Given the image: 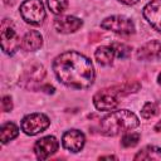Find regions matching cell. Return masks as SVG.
<instances>
[{
	"label": "cell",
	"mask_w": 161,
	"mask_h": 161,
	"mask_svg": "<svg viewBox=\"0 0 161 161\" xmlns=\"http://www.w3.org/2000/svg\"><path fill=\"white\" fill-rule=\"evenodd\" d=\"M53 70L60 83L74 89L89 88L94 80L92 62L74 50L59 54L53 62Z\"/></svg>",
	"instance_id": "6da1fadb"
},
{
	"label": "cell",
	"mask_w": 161,
	"mask_h": 161,
	"mask_svg": "<svg viewBox=\"0 0 161 161\" xmlns=\"http://www.w3.org/2000/svg\"><path fill=\"white\" fill-rule=\"evenodd\" d=\"M138 125L140 121L133 112L128 109H119L111 112L102 118L101 131L106 136H117L138 127Z\"/></svg>",
	"instance_id": "7a4b0ae2"
},
{
	"label": "cell",
	"mask_w": 161,
	"mask_h": 161,
	"mask_svg": "<svg viewBox=\"0 0 161 161\" xmlns=\"http://www.w3.org/2000/svg\"><path fill=\"white\" fill-rule=\"evenodd\" d=\"M0 38H1V48L5 54L14 55L18 49L21 47L20 38L18 35L16 28L10 19H4L0 25Z\"/></svg>",
	"instance_id": "3957f363"
},
{
	"label": "cell",
	"mask_w": 161,
	"mask_h": 161,
	"mask_svg": "<svg viewBox=\"0 0 161 161\" xmlns=\"http://www.w3.org/2000/svg\"><path fill=\"white\" fill-rule=\"evenodd\" d=\"M20 15L30 25H40L45 19V9L42 0H24L20 5Z\"/></svg>",
	"instance_id": "277c9868"
},
{
	"label": "cell",
	"mask_w": 161,
	"mask_h": 161,
	"mask_svg": "<svg viewBox=\"0 0 161 161\" xmlns=\"http://www.w3.org/2000/svg\"><path fill=\"white\" fill-rule=\"evenodd\" d=\"M101 28L121 35H131L135 33L133 21L130 18L123 15H112L103 19L101 21Z\"/></svg>",
	"instance_id": "5b68a950"
},
{
	"label": "cell",
	"mask_w": 161,
	"mask_h": 161,
	"mask_svg": "<svg viewBox=\"0 0 161 161\" xmlns=\"http://www.w3.org/2000/svg\"><path fill=\"white\" fill-rule=\"evenodd\" d=\"M50 125V119L44 113H30L21 119V131L28 136H35L45 131Z\"/></svg>",
	"instance_id": "8992f818"
},
{
	"label": "cell",
	"mask_w": 161,
	"mask_h": 161,
	"mask_svg": "<svg viewBox=\"0 0 161 161\" xmlns=\"http://www.w3.org/2000/svg\"><path fill=\"white\" fill-rule=\"evenodd\" d=\"M118 97L119 94L114 87L104 88L93 96V104L98 111H112L119 104Z\"/></svg>",
	"instance_id": "52a82bcc"
},
{
	"label": "cell",
	"mask_w": 161,
	"mask_h": 161,
	"mask_svg": "<svg viewBox=\"0 0 161 161\" xmlns=\"http://www.w3.org/2000/svg\"><path fill=\"white\" fill-rule=\"evenodd\" d=\"M59 142L54 136H45L38 140L34 145V152L39 160H47L58 151Z\"/></svg>",
	"instance_id": "ba28073f"
},
{
	"label": "cell",
	"mask_w": 161,
	"mask_h": 161,
	"mask_svg": "<svg viewBox=\"0 0 161 161\" xmlns=\"http://www.w3.org/2000/svg\"><path fill=\"white\" fill-rule=\"evenodd\" d=\"M86 143L84 135L78 130L65 131L62 136V145L65 150L70 152H79Z\"/></svg>",
	"instance_id": "9c48e42d"
},
{
	"label": "cell",
	"mask_w": 161,
	"mask_h": 161,
	"mask_svg": "<svg viewBox=\"0 0 161 161\" xmlns=\"http://www.w3.org/2000/svg\"><path fill=\"white\" fill-rule=\"evenodd\" d=\"M45 77V69L43 65L40 64H34L30 65V68H28L23 77H21V84L25 88H30V89H35L36 86L39 84V82H42Z\"/></svg>",
	"instance_id": "30bf717a"
},
{
	"label": "cell",
	"mask_w": 161,
	"mask_h": 161,
	"mask_svg": "<svg viewBox=\"0 0 161 161\" xmlns=\"http://www.w3.org/2000/svg\"><path fill=\"white\" fill-rule=\"evenodd\" d=\"M143 16L155 30L161 33V0H151L146 4Z\"/></svg>",
	"instance_id": "8fae6325"
},
{
	"label": "cell",
	"mask_w": 161,
	"mask_h": 161,
	"mask_svg": "<svg viewBox=\"0 0 161 161\" xmlns=\"http://www.w3.org/2000/svg\"><path fill=\"white\" fill-rule=\"evenodd\" d=\"M83 25V21L79 18L75 16H59L54 20V29L58 33L62 34H70L80 29Z\"/></svg>",
	"instance_id": "7c38bea8"
},
{
	"label": "cell",
	"mask_w": 161,
	"mask_h": 161,
	"mask_svg": "<svg viewBox=\"0 0 161 161\" xmlns=\"http://www.w3.org/2000/svg\"><path fill=\"white\" fill-rule=\"evenodd\" d=\"M138 60H156L161 58V43L158 40H150L143 44L136 53Z\"/></svg>",
	"instance_id": "4fadbf2b"
},
{
	"label": "cell",
	"mask_w": 161,
	"mask_h": 161,
	"mask_svg": "<svg viewBox=\"0 0 161 161\" xmlns=\"http://www.w3.org/2000/svg\"><path fill=\"white\" fill-rule=\"evenodd\" d=\"M43 45V36L36 30H29L21 39V48L26 52L38 50Z\"/></svg>",
	"instance_id": "5bb4252c"
},
{
	"label": "cell",
	"mask_w": 161,
	"mask_h": 161,
	"mask_svg": "<svg viewBox=\"0 0 161 161\" xmlns=\"http://www.w3.org/2000/svg\"><path fill=\"white\" fill-rule=\"evenodd\" d=\"M116 54L112 45H102L94 52V58L101 65H111Z\"/></svg>",
	"instance_id": "9a60e30c"
},
{
	"label": "cell",
	"mask_w": 161,
	"mask_h": 161,
	"mask_svg": "<svg viewBox=\"0 0 161 161\" xmlns=\"http://www.w3.org/2000/svg\"><path fill=\"white\" fill-rule=\"evenodd\" d=\"M136 161L138 160H146V161H161V148L157 147V146H152V145H148V146H145L143 148H141L136 156L133 157Z\"/></svg>",
	"instance_id": "2e32d148"
},
{
	"label": "cell",
	"mask_w": 161,
	"mask_h": 161,
	"mask_svg": "<svg viewBox=\"0 0 161 161\" xmlns=\"http://www.w3.org/2000/svg\"><path fill=\"white\" fill-rule=\"evenodd\" d=\"M19 135V128L13 122H6L0 128V141L1 143H8L9 141L14 140Z\"/></svg>",
	"instance_id": "e0dca14e"
},
{
	"label": "cell",
	"mask_w": 161,
	"mask_h": 161,
	"mask_svg": "<svg viewBox=\"0 0 161 161\" xmlns=\"http://www.w3.org/2000/svg\"><path fill=\"white\" fill-rule=\"evenodd\" d=\"M48 8L55 15H60L68 8V0H47Z\"/></svg>",
	"instance_id": "ac0fdd59"
},
{
	"label": "cell",
	"mask_w": 161,
	"mask_h": 161,
	"mask_svg": "<svg viewBox=\"0 0 161 161\" xmlns=\"http://www.w3.org/2000/svg\"><path fill=\"white\" fill-rule=\"evenodd\" d=\"M111 45H112L117 58L125 59L131 54V47H128V45H126L123 43H112Z\"/></svg>",
	"instance_id": "d6986e66"
},
{
	"label": "cell",
	"mask_w": 161,
	"mask_h": 161,
	"mask_svg": "<svg viewBox=\"0 0 161 161\" xmlns=\"http://www.w3.org/2000/svg\"><path fill=\"white\" fill-rule=\"evenodd\" d=\"M141 136L140 133H136V132H128L126 135H123L122 140H121V143L123 147H133L138 143Z\"/></svg>",
	"instance_id": "ffe728a7"
},
{
	"label": "cell",
	"mask_w": 161,
	"mask_h": 161,
	"mask_svg": "<svg viewBox=\"0 0 161 161\" xmlns=\"http://www.w3.org/2000/svg\"><path fill=\"white\" fill-rule=\"evenodd\" d=\"M158 113V106L153 102H147L141 109V116L143 118H151Z\"/></svg>",
	"instance_id": "44dd1931"
},
{
	"label": "cell",
	"mask_w": 161,
	"mask_h": 161,
	"mask_svg": "<svg viewBox=\"0 0 161 161\" xmlns=\"http://www.w3.org/2000/svg\"><path fill=\"white\" fill-rule=\"evenodd\" d=\"M1 109L3 112H10L13 109V101L10 96H4L1 99Z\"/></svg>",
	"instance_id": "7402d4cb"
},
{
	"label": "cell",
	"mask_w": 161,
	"mask_h": 161,
	"mask_svg": "<svg viewBox=\"0 0 161 161\" xmlns=\"http://www.w3.org/2000/svg\"><path fill=\"white\" fill-rule=\"evenodd\" d=\"M119 3L125 4V5H135L138 3V0H118Z\"/></svg>",
	"instance_id": "603a6c76"
},
{
	"label": "cell",
	"mask_w": 161,
	"mask_h": 161,
	"mask_svg": "<svg viewBox=\"0 0 161 161\" xmlns=\"http://www.w3.org/2000/svg\"><path fill=\"white\" fill-rule=\"evenodd\" d=\"M42 89H47L45 91L47 93H54V87L53 86H49V84L45 86V87H42Z\"/></svg>",
	"instance_id": "cb8c5ba5"
},
{
	"label": "cell",
	"mask_w": 161,
	"mask_h": 161,
	"mask_svg": "<svg viewBox=\"0 0 161 161\" xmlns=\"http://www.w3.org/2000/svg\"><path fill=\"white\" fill-rule=\"evenodd\" d=\"M104 158H107V160H111V158H112V160H117L116 156H101V157H99V160H104Z\"/></svg>",
	"instance_id": "d4e9b609"
},
{
	"label": "cell",
	"mask_w": 161,
	"mask_h": 161,
	"mask_svg": "<svg viewBox=\"0 0 161 161\" xmlns=\"http://www.w3.org/2000/svg\"><path fill=\"white\" fill-rule=\"evenodd\" d=\"M155 131H156V132H161V121L155 125Z\"/></svg>",
	"instance_id": "484cf974"
},
{
	"label": "cell",
	"mask_w": 161,
	"mask_h": 161,
	"mask_svg": "<svg viewBox=\"0 0 161 161\" xmlns=\"http://www.w3.org/2000/svg\"><path fill=\"white\" fill-rule=\"evenodd\" d=\"M157 83L161 86V73H160V74H158V77H157Z\"/></svg>",
	"instance_id": "4316f807"
}]
</instances>
